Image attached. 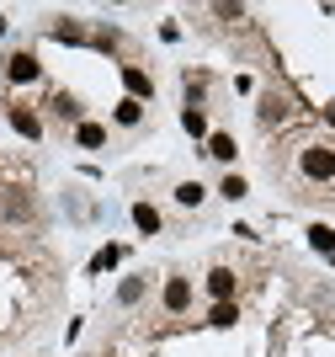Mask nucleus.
<instances>
[{
    "mask_svg": "<svg viewBox=\"0 0 335 357\" xmlns=\"http://www.w3.org/2000/svg\"><path fill=\"white\" fill-rule=\"evenodd\" d=\"M298 171H304L309 181H335V149L330 144H309L304 155H298Z\"/></svg>",
    "mask_w": 335,
    "mask_h": 357,
    "instance_id": "obj_1",
    "label": "nucleus"
},
{
    "mask_svg": "<svg viewBox=\"0 0 335 357\" xmlns=\"http://www.w3.org/2000/svg\"><path fill=\"white\" fill-rule=\"evenodd\" d=\"M160 304H165V314H187L192 310V283H187V278H165Z\"/></svg>",
    "mask_w": 335,
    "mask_h": 357,
    "instance_id": "obj_2",
    "label": "nucleus"
},
{
    "mask_svg": "<svg viewBox=\"0 0 335 357\" xmlns=\"http://www.w3.org/2000/svg\"><path fill=\"white\" fill-rule=\"evenodd\" d=\"M6 75H11L16 86H32V80L43 75V64H38V59L27 54V48H22V54H11V59H6Z\"/></svg>",
    "mask_w": 335,
    "mask_h": 357,
    "instance_id": "obj_3",
    "label": "nucleus"
},
{
    "mask_svg": "<svg viewBox=\"0 0 335 357\" xmlns=\"http://www.w3.org/2000/svg\"><path fill=\"white\" fill-rule=\"evenodd\" d=\"M123 86H128L133 102H149V96H155V80H149L144 70H133V64H123Z\"/></svg>",
    "mask_w": 335,
    "mask_h": 357,
    "instance_id": "obj_4",
    "label": "nucleus"
},
{
    "mask_svg": "<svg viewBox=\"0 0 335 357\" xmlns=\"http://www.w3.org/2000/svg\"><path fill=\"white\" fill-rule=\"evenodd\" d=\"M234 288H240V278H234L229 267H213V272H208V294L219 298V304H224V298H234Z\"/></svg>",
    "mask_w": 335,
    "mask_h": 357,
    "instance_id": "obj_5",
    "label": "nucleus"
},
{
    "mask_svg": "<svg viewBox=\"0 0 335 357\" xmlns=\"http://www.w3.org/2000/svg\"><path fill=\"white\" fill-rule=\"evenodd\" d=\"M133 224H139V235H160L165 229V219H160L155 203H133Z\"/></svg>",
    "mask_w": 335,
    "mask_h": 357,
    "instance_id": "obj_6",
    "label": "nucleus"
},
{
    "mask_svg": "<svg viewBox=\"0 0 335 357\" xmlns=\"http://www.w3.org/2000/svg\"><path fill=\"white\" fill-rule=\"evenodd\" d=\"M11 128L22 139H43V123H38V112H27V107H11Z\"/></svg>",
    "mask_w": 335,
    "mask_h": 357,
    "instance_id": "obj_7",
    "label": "nucleus"
},
{
    "mask_svg": "<svg viewBox=\"0 0 335 357\" xmlns=\"http://www.w3.org/2000/svg\"><path fill=\"white\" fill-rule=\"evenodd\" d=\"M208 155L224 165H234V155H240V144H234V134H208Z\"/></svg>",
    "mask_w": 335,
    "mask_h": 357,
    "instance_id": "obj_8",
    "label": "nucleus"
},
{
    "mask_svg": "<svg viewBox=\"0 0 335 357\" xmlns=\"http://www.w3.org/2000/svg\"><path fill=\"white\" fill-rule=\"evenodd\" d=\"M181 128H187L192 139H208V112L203 107H181Z\"/></svg>",
    "mask_w": 335,
    "mask_h": 357,
    "instance_id": "obj_9",
    "label": "nucleus"
},
{
    "mask_svg": "<svg viewBox=\"0 0 335 357\" xmlns=\"http://www.w3.org/2000/svg\"><path fill=\"white\" fill-rule=\"evenodd\" d=\"M75 144H80V149H102L107 128H102V123H80V128H75Z\"/></svg>",
    "mask_w": 335,
    "mask_h": 357,
    "instance_id": "obj_10",
    "label": "nucleus"
},
{
    "mask_svg": "<svg viewBox=\"0 0 335 357\" xmlns=\"http://www.w3.org/2000/svg\"><path fill=\"white\" fill-rule=\"evenodd\" d=\"M203 197H208L203 181H181V187H176V203H181V208H203Z\"/></svg>",
    "mask_w": 335,
    "mask_h": 357,
    "instance_id": "obj_11",
    "label": "nucleus"
},
{
    "mask_svg": "<svg viewBox=\"0 0 335 357\" xmlns=\"http://www.w3.org/2000/svg\"><path fill=\"white\" fill-rule=\"evenodd\" d=\"M245 192H250V181L240 176V171H229V176L219 181V197H229V203H240V197H245Z\"/></svg>",
    "mask_w": 335,
    "mask_h": 357,
    "instance_id": "obj_12",
    "label": "nucleus"
},
{
    "mask_svg": "<svg viewBox=\"0 0 335 357\" xmlns=\"http://www.w3.org/2000/svg\"><path fill=\"white\" fill-rule=\"evenodd\" d=\"M139 298H144V278H123V283H117V304H123V310L139 304Z\"/></svg>",
    "mask_w": 335,
    "mask_h": 357,
    "instance_id": "obj_13",
    "label": "nucleus"
},
{
    "mask_svg": "<svg viewBox=\"0 0 335 357\" xmlns=\"http://www.w3.org/2000/svg\"><path fill=\"white\" fill-rule=\"evenodd\" d=\"M117 123H123V128H133V123H144V102H133V96H123V102H117Z\"/></svg>",
    "mask_w": 335,
    "mask_h": 357,
    "instance_id": "obj_14",
    "label": "nucleus"
},
{
    "mask_svg": "<svg viewBox=\"0 0 335 357\" xmlns=\"http://www.w3.org/2000/svg\"><path fill=\"white\" fill-rule=\"evenodd\" d=\"M117 261H123V245H102V251L91 256V272H112Z\"/></svg>",
    "mask_w": 335,
    "mask_h": 357,
    "instance_id": "obj_15",
    "label": "nucleus"
},
{
    "mask_svg": "<svg viewBox=\"0 0 335 357\" xmlns=\"http://www.w3.org/2000/svg\"><path fill=\"white\" fill-rule=\"evenodd\" d=\"M309 245L314 251H335V229L330 224H309Z\"/></svg>",
    "mask_w": 335,
    "mask_h": 357,
    "instance_id": "obj_16",
    "label": "nucleus"
},
{
    "mask_svg": "<svg viewBox=\"0 0 335 357\" xmlns=\"http://www.w3.org/2000/svg\"><path fill=\"white\" fill-rule=\"evenodd\" d=\"M234 320H240V304H234V298L213 304V314H208V326H234Z\"/></svg>",
    "mask_w": 335,
    "mask_h": 357,
    "instance_id": "obj_17",
    "label": "nucleus"
},
{
    "mask_svg": "<svg viewBox=\"0 0 335 357\" xmlns=\"http://www.w3.org/2000/svg\"><path fill=\"white\" fill-rule=\"evenodd\" d=\"M54 112L70 118V123H80V102H75V96H54Z\"/></svg>",
    "mask_w": 335,
    "mask_h": 357,
    "instance_id": "obj_18",
    "label": "nucleus"
},
{
    "mask_svg": "<svg viewBox=\"0 0 335 357\" xmlns=\"http://www.w3.org/2000/svg\"><path fill=\"white\" fill-rule=\"evenodd\" d=\"M282 118V102H277V96H266V102H261V123H277Z\"/></svg>",
    "mask_w": 335,
    "mask_h": 357,
    "instance_id": "obj_19",
    "label": "nucleus"
},
{
    "mask_svg": "<svg viewBox=\"0 0 335 357\" xmlns=\"http://www.w3.org/2000/svg\"><path fill=\"white\" fill-rule=\"evenodd\" d=\"M0 38H6V11H0Z\"/></svg>",
    "mask_w": 335,
    "mask_h": 357,
    "instance_id": "obj_20",
    "label": "nucleus"
},
{
    "mask_svg": "<svg viewBox=\"0 0 335 357\" xmlns=\"http://www.w3.org/2000/svg\"><path fill=\"white\" fill-rule=\"evenodd\" d=\"M0 192H6V187H0Z\"/></svg>",
    "mask_w": 335,
    "mask_h": 357,
    "instance_id": "obj_21",
    "label": "nucleus"
}]
</instances>
